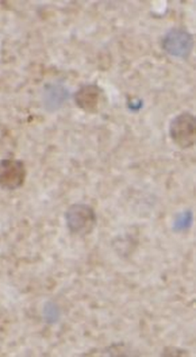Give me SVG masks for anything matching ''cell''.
I'll return each instance as SVG.
<instances>
[{
    "label": "cell",
    "instance_id": "cell-1",
    "mask_svg": "<svg viewBox=\"0 0 196 357\" xmlns=\"http://www.w3.org/2000/svg\"><path fill=\"white\" fill-rule=\"evenodd\" d=\"M64 218L70 233L76 236L90 235L97 225V215L95 211L85 204H74L70 206Z\"/></svg>",
    "mask_w": 196,
    "mask_h": 357
},
{
    "label": "cell",
    "instance_id": "cell-2",
    "mask_svg": "<svg viewBox=\"0 0 196 357\" xmlns=\"http://www.w3.org/2000/svg\"><path fill=\"white\" fill-rule=\"evenodd\" d=\"M170 136L176 146L188 150L196 143V119L193 114L175 116L170 124Z\"/></svg>",
    "mask_w": 196,
    "mask_h": 357
},
{
    "label": "cell",
    "instance_id": "cell-3",
    "mask_svg": "<svg viewBox=\"0 0 196 357\" xmlns=\"http://www.w3.org/2000/svg\"><path fill=\"white\" fill-rule=\"evenodd\" d=\"M26 165L21 160L3 159L0 161V189L15 191L26 181Z\"/></svg>",
    "mask_w": 196,
    "mask_h": 357
},
{
    "label": "cell",
    "instance_id": "cell-4",
    "mask_svg": "<svg viewBox=\"0 0 196 357\" xmlns=\"http://www.w3.org/2000/svg\"><path fill=\"white\" fill-rule=\"evenodd\" d=\"M162 47L168 55L175 58H188L194 47V38L185 29H172L164 35Z\"/></svg>",
    "mask_w": 196,
    "mask_h": 357
},
{
    "label": "cell",
    "instance_id": "cell-5",
    "mask_svg": "<svg viewBox=\"0 0 196 357\" xmlns=\"http://www.w3.org/2000/svg\"><path fill=\"white\" fill-rule=\"evenodd\" d=\"M102 90L97 84H84L74 93L75 105L85 113L95 114L101 104Z\"/></svg>",
    "mask_w": 196,
    "mask_h": 357
},
{
    "label": "cell",
    "instance_id": "cell-6",
    "mask_svg": "<svg viewBox=\"0 0 196 357\" xmlns=\"http://www.w3.org/2000/svg\"><path fill=\"white\" fill-rule=\"evenodd\" d=\"M67 99V90L60 84H47L44 91V106L51 112L60 109Z\"/></svg>",
    "mask_w": 196,
    "mask_h": 357
}]
</instances>
